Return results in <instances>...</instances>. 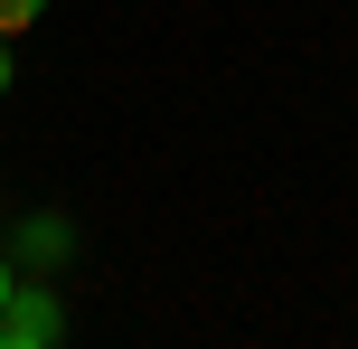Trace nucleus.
<instances>
[{"label":"nucleus","instance_id":"obj_4","mask_svg":"<svg viewBox=\"0 0 358 349\" xmlns=\"http://www.w3.org/2000/svg\"><path fill=\"white\" fill-rule=\"evenodd\" d=\"M19 85V57H10V38H0V94H10Z\"/></svg>","mask_w":358,"mask_h":349},{"label":"nucleus","instance_id":"obj_3","mask_svg":"<svg viewBox=\"0 0 358 349\" xmlns=\"http://www.w3.org/2000/svg\"><path fill=\"white\" fill-rule=\"evenodd\" d=\"M38 19H48V0H0V38H29Z\"/></svg>","mask_w":358,"mask_h":349},{"label":"nucleus","instance_id":"obj_2","mask_svg":"<svg viewBox=\"0 0 358 349\" xmlns=\"http://www.w3.org/2000/svg\"><path fill=\"white\" fill-rule=\"evenodd\" d=\"M10 245H19V274H57V264H66V218H19L10 227Z\"/></svg>","mask_w":358,"mask_h":349},{"label":"nucleus","instance_id":"obj_5","mask_svg":"<svg viewBox=\"0 0 358 349\" xmlns=\"http://www.w3.org/2000/svg\"><path fill=\"white\" fill-rule=\"evenodd\" d=\"M10 283H19V264H10V255H0V302H10Z\"/></svg>","mask_w":358,"mask_h":349},{"label":"nucleus","instance_id":"obj_1","mask_svg":"<svg viewBox=\"0 0 358 349\" xmlns=\"http://www.w3.org/2000/svg\"><path fill=\"white\" fill-rule=\"evenodd\" d=\"M66 340V302H57L48 274H19L10 302H0V349H57Z\"/></svg>","mask_w":358,"mask_h":349}]
</instances>
